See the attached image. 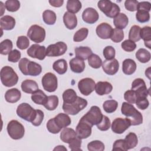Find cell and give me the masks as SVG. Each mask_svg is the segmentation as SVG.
Here are the masks:
<instances>
[{
	"label": "cell",
	"instance_id": "cell-3",
	"mask_svg": "<svg viewBox=\"0 0 151 151\" xmlns=\"http://www.w3.org/2000/svg\"><path fill=\"white\" fill-rule=\"evenodd\" d=\"M1 81L5 87H12L18 83V76L12 67L4 66L1 70Z\"/></svg>",
	"mask_w": 151,
	"mask_h": 151
},
{
	"label": "cell",
	"instance_id": "cell-18",
	"mask_svg": "<svg viewBox=\"0 0 151 151\" xmlns=\"http://www.w3.org/2000/svg\"><path fill=\"white\" fill-rule=\"evenodd\" d=\"M99 15L97 11L93 8H87L84 10L82 14L83 20L90 24H94L99 19Z\"/></svg>",
	"mask_w": 151,
	"mask_h": 151
},
{
	"label": "cell",
	"instance_id": "cell-41",
	"mask_svg": "<svg viewBox=\"0 0 151 151\" xmlns=\"http://www.w3.org/2000/svg\"><path fill=\"white\" fill-rule=\"evenodd\" d=\"M13 47L12 42L9 39L2 41L0 44V53L2 55H7L10 53Z\"/></svg>",
	"mask_w": 151,
	"mask_h": 151
},
{
	"label": "cell",
	"instance_id": "cell-45",
	"mask_svg": "<svg viewBox=\"0 0 151 151\" xmlns=\"http://www.w3.org/2000/svg\"><path fill=\"white\" fill-rule=\"evenodd\" d=\"M87 149L90 151H103L104 150V145L100 140H93L88 143Z\"/></svg>",
	"mask_w": 151,
	"mask_h": 151
},
{
	"label": "cell",
	"instance_id": "cell-2",
	"mask_svg": "<svg viewBox=\"0 0 151 151\" xmlns=\"http://www.w3.org/2000/svg\"><path fill=\"white\" fill-rule=\"evenodd\" d=\"M21 72L25 76H37L41 73L42 67L40 64L30 61L27 58L21 59L18 64Z\"/></svg>",
	"mask_w": 151,
	"mask_h": 151
},
{
	"label": "cell",
	"instance_id": "cell-61",
	"mask_svg": "<svg viewBox=\"0 0 151 151\" xmlns=\"http://www.w3.org/2000/svg\"><path fill=\"white\" fill-rule=\"evenodd\" d=\"M150 7H151V4L149 2H147V1L140 2L138 3L137 11L143 10L149 12V11H150Z\"/></svg>",
	"mask_w": 151,
	"mask_h": 151
},
{
	"label": "cell",
	"instance_id": "cell-44",
	"mask_svg": "<svg viewBox=\"0 0 151 151\" xmlns=\"http://www.w3.org/2000/svg\"><path fill=\"white\" fill-rule=\"evenodd\" d=\"M88 34V29L86 28H81L76 32L73 36L74 42H81L84 40Z\"/></svg>",
	"mask_w": 151,
	"mask_h": 151
},
{
	"label": "cell",
	"instance_id": "cell-50",
	"mask_svg": "<svg viewBox=\"0 0 151 151\" xmlns=\"http://www.w3.org/2000/svg\"><path fill=\"white\" fill-rule=\"evenodd\" d=\"M111 126V122L109 118L103 115L101 121L97 124V127L101 131H106L110 129Z\"/></svg>",
	"mask_w": 151,
	"mask_h": 151
},
{
	"label": "cell",
	"instance_id": "cell-39",
	"mask_svg": "<svg viewBox=\"0 0 151 151\" xmlns=\"http://www.w3.org/2000/svg\"><path fill=\"white\" fill-rule=\"evenodd\" d=\"M42 19L46 24L54 25L57 19L56 14L51 10H45L42 13Z\"/></svg>",
	"mask_w": 151,
	"mask_h": 151
},
{
	"label": "cell",
	"instance_id": "cell-14",
	"mask_svg": "<svg viewBox=\"0 0 151 151\" xmlns=\"http://www.w3.org/2000/svg\"><path fill=\"white\" fill-rule=\"evenodd\" d=\"M131 126L130 121L128 118L118 117L115 119L111 124V130L116 134L124 133Z\"/></svg>",
	"mask_w": 151,
	"mask_h": 151
},
{
	"label": "cell",
	"instance_id": "cell-40",
	"mask_svg": "<svg viewBox=\"0 0 151 151\" xmlns=\"http://www.w3.org/2000/svg\"><path fill=\"white\" fill-rule=\"evenodd\" d=\"M140 29L141 28L138 25H133L129 32V38L134 42H137L140 40Z\"/></svg>",
	"mask_w": 151,
	"mask_h": 151
},
{
	"label": "cell",
	"instance_id": "cell-51",
	"mask_svg": "<svg viewBox=\"0 0 151 151\" xmlns=\"http://www.w3.org/2000/svg\"><path fill=\"white\" fill-rule=\"evenodd\" d=\"M121 46L122 49L127 52L133 51L136 48V43L130 40H126L123 41L121 44Z\"/></svg>",
	"mask_w": 151,
	"mask_h": 151
},
{
	"label": "cell",
	"instance_id": "cell-43",
	"mask_svg": "<svg viewBox=\"0 0 151 151\" xmlns=\"http://www.w3.org/2000/svg\"><path fill=\"white\" fill-rule=\"evenodd\" d=\"M88 63L91 67L97 69L101 66L102 60L97 54H92L88 58Z\"/></svg>",
	"mask_w": 151,
	"mask_h": 151
},
{
	"label": "cell",
	"instance_id": "cell-9",
	"mask_svg": "<svg viewBox=\"0 0 151 151\" xmlns=\"http://www.w3.org/2000/svg\"><path fill=\"white\" fill-rule=\"evenodd\" d=\"M27 36L31 41L36 43H40L45 40V30L40 25H32L28 30Z\"/></svg>",
	"mask_w": 151,
	"mask_h": 151
},
{
	"label": "cell",
	"instance_id": "cell-63",
	"mask_svg": "<svg viewBox=\"0 0 151 151\" xmlns=\"http://www.w3.org/2000/svg\"><path fill=\"white\" fill-rule=\"evenodd\" d=\"M67 150V149L63 145H59V146H57V147H55L54 149V150Z\"/></svg>",
	"mask_w": 151,
	"mask_h": 151
},
{
	"label": "cell",
	"instance_id": "cell-6",
	"mask_svg": "<svg viewBox=\"0 0 151 151\" xmlns=\"http://www.w3.org/2000/svg\"><path fill=\"white\" fill-rule=\"evenodd\" d=\"M87 101L79 96H77L75 102L71 104H63V111L68 114L76 115L87 106Z\"/></svg>",
	"mask_w": 151,
	"mask_h": 151
},
{
	"label": "cell",
	"instance_id": "cell-30",
	"mask_svg": "<svg viewBox=\"0 0 151 151\" xmlns=\"http://www.w3.org/2000/svg\"><path fill=\"white\" fill-rule=\"evenodd\" d=\"M140 38L144 41L145 45L149 49L151 48V28L145 26L140 29Z\"/></svg>",
	"mask_w": 151,
	"mask_h": 151
},
{
	"label": "cell",
	"instance_id": "cell-48",
	"mask_svg": "<svg viewBox=\"0 0 151 151\" xmlns=\"http://www.w3.org/2000/svg\"><path fill=\"white\" fill-rule=\"evenodd\" d=\"M136 18L137 21L140 23L148 22L150 19L149 12L143 10H137L136 14Z\"/></svg>",
	"mask_w": 151,
	"mask_h": 151
},
{
	"label": "cell",
	"instance_id": "cell-15",
	"mask_svg": "<svg viewBox=\"0 0 151 151\" xmlns=\"http://www.w3.org/2000/svg\"><path fill=\"white\" fill-rule=\"evenodd\" d=\"M131 90H133L136 92L137 97H147L150 94L149 89L147 88L145 81L140 78H137L134 80L132 84Z\"/></svg>",
	"mask_w": 151,
	"mask_h": 151
},
{
	"label": "cell",
	"instance_id": "cell-12",
	"mask_svg": "<svg viewBox=\"0 0 151 151\" xmlns=\"http://www.w3.org/2000/svg\"><path fill=\"white\" fill-rule=\"evenodd\" d=\"M96 83L91 78H84L80 80L78 83V88L80 92L84 96L90 95L95 90Z\"/></svg>",
	"mask_w": 151,
	"mask_h": 151
},
{
	"label": "cell",
	"instance_id": "cell-21",
	"mask_svg": "<svg viewBox=\"0 0 151 151\" xmlns=\"http://www.w3.org/2000/svg\"><path fill=\"white\" fill-rule=\"evenodd\" d=\"M63 22L67 28L73 29L77 27V18L75 14L69 12H65L63 15Z\"/></svg>",
	"mask_w": 151,
	"mask_h": 151
},
{
	"label": "cell",
	"instance_id": "cell-36",
	"mask_svg": "<svg viewBox=\"0 0 151 151\" xmlns=\"http://www.w3.org/2000/svg\"><path fill=\"white\" fill-rule=\"evenodd\" d=\"M136 57L142 63H146L150 60V53L145 48H140L136 52Z\"/></svg>",
	"mask_w": 151,
	"mask_h": 151
},
{
	"label": "cell",
	"instance_id": "cell-56",
	"mask_svg": "<svg viewBox=\"0 0 151 151\" xmlns=\"http://www.w3.org/2000/svg\"><path fill=\"white\" fill-rule=\"evenodd\" d=\"M135 103H136L137 108L140 110L146 109L149 105V100L147 99V97H137Z\"/></svg>",
	"mask_w": 151,
	"mask_h": 151
},
{
	"label": "cell",
	"instance_id": "cell-26",
	"mask_svg": "<svg viewBox=\"0 0 151 151\" xmlns=\"http://www.w3.org/2000/svg\"><path fill=\"white\" fill-rule=\"evenodd\" d=\"M136 70V64L135 61L130 58L125 59L122 63V71L126 75L133 74Z\"/></svg>",
	"mask_w": 151,
	"mask_h": 151
},
{
	"label": "cell",
	"instance_id": "cell-28",
	"mask_svg": "<svg viewBox=\"0 0 151 151\" xmlns=\"http://www.w3.org/2000/svg\"><path fill=\"white\" fill-rule=\"evenodd\" d=\"M0 24L1 28L4 30H12L15 25V19L10 15H5L1 18Z\"/></svg>",
	"mask_w": 151,
	"mask_h": 151
},
{
	"label": "cell",
	"instance_id": "cell-4",
	"mask_svg": "<svg viewBox=\"0 0 151 151\" xmlns=\"http://www.w3.org/2000/svg\"><path fill=\"white\" fill-rule=\"evenodd\" d=\"M99 9L109 18L116 17L120 11L118 5L109 0H101L97 3Z\"/></svg>",
	"mask_w": 151,
	"mask_h": 151
},
{
	"label": "cell",
	"instance_id": "cell-34",
	"mask_svg": "<svg viewBox=\"0 0 151 151\" xmlns=\"http://www.w3.org/2000/svg\"><path fill=\"white\" fill-rule=\"evenodd\" d=\"M77 96L76 91L72 89L69 88L65 90L63 93V103L65 104H71L76 101L77 100Z\"/></svg>",
	"mask_w": 151,
	"mask_h": 151
},
{
	"label": "cell",
	"instance_id": "cell-29",
	"mask_svg": "<svg viewBox=\"0 0 151 151\" xmlns=\"http://www.w3.org/2000/svg\"><path fill=\"white\" fill-rule=\"evenodd\" d=\"M77 136L76 131L71 128L65 127L60 133V139L66 143H69L71 140Z\"/></svg>",
	"mask_w": 151,
	"mask_h": 151
},
{
	"label": "cell",
	"instance_id": "cell-23",
	"mask_svg": "<svg viewBox=\"0 0 151 151\" xmlns=\"http://www.w3.org/2000/svg\"><path fill=\"white\" fill-rule=\"evenodd\" d=\"M21 97V91L17 88L8 90L5 94V100L10 103H15L19 101Z\"/></svg>",
	"mask_w": 151,
	"mask_h": 151
},
{
	"label": "cell",
	"instance_id": "cell-35",
	"mask_svg": "<svg viewBox=\"0 0 151 151\" xmlns=\"http://www.w3.org/2000/svg\"><path fill=\"white\" fill-rule=\"evenodd\" d=\"M58 103V97L55 95H52L47 97V101L43 106L47 110L52 111L54 110L57 107Z\"/></svg>",
	"mask_w": 151,
	"mask_h": 151
},
{
	"label": "cell",
	"instance_id": "cell-16",
	"mask_svg": "<svg viewBox=\"0 0 151 151\" xmlns=\"http://www.w3.org/2000/svg\"><path fill=\"white\" fill-rule=\"evenodd\" d=\"M27 53L31 58L43 60L46 56V48L44 45L34 44L27 50Z\"/></svg>",
	"mask_w": 151,
	"mask_h": 151
},
{
	"label": "cell",
	"instance_id": "cell-32",
	"mask_svg": "<svg viewBox=\"0 0 151 151\" xmlns=\"http://www.w3.org/2000/svg\"><path fill=\"white\" fill-rule=\"evenodd\" d=\"M47 96L41 90L38 89L31 95L32 101L37 104L44 105L47 99Z\"/></svg>",
	"mask_w": 151,
	"mask_h": 151
},
{
	"label": "cell",
	"instance_id": "cell-25",
	"mask_svg": "<svg viewBox=\"0 0 151 151\" xmlns=\"http://www.w3.org/2000/svg\"><path fill=\"white\" fill-rule=\"evenodd\" d=\"M54 119L56 124L61 129L68 126L71 123V119L67 113H59L54 117Z\"/></svg>",
	"mask_w": 151,
	"mask_h": 151
},
{
	"label": "cell",
	"instance_id": "cell-57",
	"mask_svg": "<svg viewBox=\"0 0 151 151\" xmlns=\"http://www.w3.org/2000/svg\"><path fill=\"white\" fill-rule=\"evenodd\" d=\"M126 145L124 139L116 140L113 143L112 150H127Z\"/></svg>",
	"mask_w": 151,
	"mask_h": 151
},
{
	"label": "cell",
	"instance_id": "cell-60",
	"mask_svg": "<svg viewBox=\"0 0 151 151\" xmlns=\"http://www.w3.org/2000/svg\"><path fill=\"white\" fill-rule=\"evenodd\" d=\"M36 111H37V114H36L35 118L31 122V124L34 126H39L41 124V123L44 119V115L43 111L41 110L37 109V110H36Z\"/></svg>",
	"mask_w": 151,
	"mask_h": 151
},
{
	"label": "cell",
	"instance_id": "cell-8",
	"mask_svg": "<svg viewBox=\"0 0 151 151\" xmlns=\"http://www.w3.org/2000/svg\"><path fill=\"white\" fill-rule=\"evenodd\" d=\"M103 114L100 109L97 106H93L82 118L93 126L99 124L103 119Z\"/></svg>",
	"mask_w": 151,
	"mask_h": 151
},
{
	"label": "cell",
	"instance_id": "cell-54",
	"mask_svg": "<svg viewBox=\"0 0 151 151\" xmlns=\"http://www.w3.org/2000/svg\"><path fill=\"white\" fill-rule=\"evenodd\" d=\"M137 94L136 92L133 90H129L126 91L124 94V99L129 103L134 104L137 99Z\"/></svg>",
	"mask_w": 151,
	"mask_h": 151
},
{
	"label": "cell",
	"instance_id": "cell-19",
	"mask_svg": "<svg viewBox=\"0 0 151 151\" xmlns=\"http://www.w3.org/2000/svg\"><path fill=\"white\" fill-rule=\"evenodd\" d=\"M112 31L113 28L111 26L106 22H102L100 24L97 25L96 29V32L97 36L104 40L110 38Z\"/></svg>",
	"mask_w": 151,
	"mask_h": 151
},
{
	"label": "cell",
	"instance_id": "cell-5",
	"mask_svg": "<svg viewBox=\"0 0 151 151\" xmlns=\"http://www.w3.org/2000/svg\"><path fill=\"white\" fill-rule=\"evenodd\" d=\"M6 130L9 137L14 140L22 139L25 134L24 126L16 120H12L8 123Z\"/></svg>",
	"mask_w": 151,
	"mask_h": 151
},
{
	"label": "cell",
	"instance_id": "cell-31",
	"mask_svg": "<svg viewBox=\"0 0 151 151\" xmlns=\"http://www.w3.org/2000/svg\"><path fill=\"white\" fill-rule=\"evenodd\" d=\"M75 54L76 57L83 60L88 59L91 54H93L91 49L88 47H78L75 48Z\"/></svg>",
	"mask_w": 151,
	"mask_h": 151
},
{
	"label": "cell",
	"instance_id": "cell-47",
	"mask_svg": "<svg viewBox=\"0 0 151 151\" xmlns=\"http://www.w3.org/2000/svg\"><path fill=\"white\" fill-rule=\"evenodd\" d=\"M5 4L6 9L9 12H16L20 8V2L17 0H8Z\"/></svg>",
	"mask_w": 151,
	"mask_h": 151
},
{
	"label": "cell",
	"instance_id": "cell-11",
	"mask_svg": "<svg viewBox=\"0 0 151 151\" xmlns=\"http://www.w3.org/2000/svg\"><path fill=\"white\" fill-rule=\"evenodd\" d=\"M67 50V44L59 41L54 44L49 45L46 49V55L48 57H58L65 54Z\"/></svg>",
	"mask_w": 151,
	"mask_h": 151
},
{
	"label": "cell",
	"instance_id": "cell-1",
	"mask_svg": "<svg viewBox=\"0 0 151 151\" xmlns=\"http://www.w3.org/2000/svg\"><path fill=\"white\" fill-rule=\"evenodd\" d=\"M121 112L130 120L131 126H137L143 123V116L142 113L132 104L127 102H123Z\"/></svg>",
	"mask_w": 151,
	"mask_h": 151
},
{
	"label": "cell",
	"instance_id": "cell-62",
	"mask_svg": "<svg viewBox=\"0 0 151 151\" xmlns=\"http://www.w3.org/2000/svg\"><path fill=\"white\" fill-rule=\"evenodd\" d=\"M48 2L50 4L54 7H60L64 3L63 0H50Z\"/></svg>",
	"mask_w": 151,
	"mask_h": 151
},
{
	"label": "cell",
	"instance_id": "cell-53",
	"mask_svg": "<svg viewBox=\"0 0 151 151\" xmlns=\"http://www.w3.org/2000/svg\"><path fill=\"white\" fill-rule=\"evenodd\" d=\"M82 141L81 139H80L78 136L74 138L73 140H71V142L68 143L69 145V148L72 151H79L82 150L81 149Z\"/></svg>",
	"mask_w": 151,
	"mask_h": 151
},
{
	"label": "cell",
	"instance_id": "cell-13",
	"mask_svg": "<svg viewBox=\"0 0 151 151\" xmlns=\"http://www.w3.org/2000/svg\"><path fill=\"white\" fill-rule=\"evenodd\" d=\"M92 126L82 117L76 126V132L77 136L81 139H87L91 134Z\"/></svg>",
	"mask_w": 151,
	"mask_h": 151
},
{
	"label": "cell",
	"instance_id": "cell-33",
	"mask_svg": "<svg viewBox=\"0 0 151 151\" xmlns=\"http://www.w3.org/2000/svg\"><path fill=\"white\" fill-rule=\"evenodd\" d=\"M67 63L64 59H59L52 64L53 70L59 74H64L67 71Z\"/></svg>",
	"mask_w": 151,
	"mask_h": 151
},
{
	"label": "cell",
	"instance_id": "cell-42",
	"mask_svg": "<svg viewBox=\"0 0 151 151\" xmlns=\"http://www.w3.org/2000/svg\"><path fill=\"white\" fill-rule=\"evenodd\" d=\"M118 107V103L114 100H108L105 101L103 104L104 110L107 113L114 112Z\"/></svg>",
	"mask_w": 151,
	"mask_h": 151
},
{
	"label": "cell",
	"instance_id": "cell-24",
	"mask_svg": "<svg viewBox=\"0 0 151 151\" xmlns=\"http://www.w3.org/2000/svg\"><path fill=\"white\" fill-rule=\"evenodd\" d=\"M22 90L28 94H32L38 90V85L37 82L32 80H25L21 83Z\"/></svg>",
	"mask_w": 151,
	"mask_h": 151
},
{
	"label": "cell",
	"instance_id": "cell-58",
	"mask_svg": "<svg viewBox=\"0 0 151 151\" xmlns=\"http://www.w3.org/2000/svg\"><path fill=\"white\" fill-rule=\"evenodd\" d=\"M21 57V54L18 50L14 49L12 50L8 54V60L11 63H17L19 61Z\"/></svg>",
	"mask_w": 151,
	"mask_h": 151
},
{
	"label": "cell",
	"instance_id": "cell-10",
	"mask_svg": "<svg viewBox=\"0 0 151 151\" xmlns=\"http://www.w3.org/2000/svg\"><path fill=\"white\" fill-rule=\"evenodd\" d=\"M41 83L44 89L50 93L55 91L58 87V80L56 76L52 73H47L42 78Z\"/></svg>",
	"mask_w": 151,
	"mask_h": 151
},
{
	"label": "cell",
	"instance_id": "cell-7",
	"mask_svg": "<svg viewBox=\"0 0 151 151\" xmlns=\"http://www.w3.org/2000/svg\"><path fill=\"white\" fill-rule=\"evenodd\" d=\"M16 112L18 116L20 118L31 123L35 119L37 114L36 110L27 103L20 104L17 107Z\"/></svg>",
	"mask_w": 151,
	"mask_h": 151
},
{
	"label": "cell",
	"instance_id": "cell-20",
	"mask_svg": "<svg viewBox=\"0 0 151 151\" xmlns=\"http://www.w3.org/2000/svg\"><path fill=\"white\" fill-rule=\"evenodd\" d=\"M112 90L111 84L107 81H99L95 86L96 93L99 96L108 94L111 92Z\"/></svg>",
	"mask_w": 151,
	"mask_h": 151
},
{
	"label": "cell",
	"instance_id": "cell-49",
	"mask_svg": "<svg viewBox=\"0 0 151 151\" xmlns=\"http://www.w3.org/2000/svg\"><path fill=\"white\" fill-rule=\"evenodd\" d=\"M16 44L17 47L20 50H25L29 45V41L27 37L21 35L18 37Z\"/></svg>",
	"mask_w": 151,
	"mask_h": 151
},
{
	"label": "cell",
	"instance_id": "cell-38",
	"mask_svg": "<svg viewBox=\"0 0 151 151\" xmlns=\"http://www.w3.org/2000/svg\"><path fill=\"white\" fill-rule=\"evenodd\" d=\"M66 8L68 12L75 14L77 13L81 9L82 5L78 0H68Z\"/></svg>",
	"mask_w": 151,
	"mask_h": 151
},
{
	"label": "cell",
	"instance_id": "cell-52",
	"mask_svg": "<svg viewBox=\"0 0 151 151\" xmlns=\"http://www.w3.org/2000/svg\"><path fill=\"white\" fill-rule=\"evenodd\" d=\"M46 126H47V129L48 130V132H50L51 133H53V134L58 133L60 132V130H61L56 124L54 118L50 119L47 122Z\"/></svg>",
	"mask_w": 151,
	"mask_h": 151
},
{
	"label": "cell",
	"instance_id": "cell-17",
	"mask_svg": "<svg viewBox=\"0 0 151 151\" xmlns=\"http://www.w3.org/2000/svg\"><path fill=\"white\" fill-rule=\"evenodd\" d=\"M102 68L104 72L109 75L113 76L117 73L119 69V63L115 59L111 60H105L102 63Z\"/></svg>",
	"mask_w": 151,
	"mask_h": 151
},
{
	"label": "cell",
	"instance_id": "cell-27",
	"mask_svg": "<svg viewBox=\"0 0 151 151\" xmlns=\"http://www.w3.org/2000/svg\"><path fill=\"white\" fill-rule=\"evenodd\" d=\"M129 23L128 17L124 13H119L113 19V24L116 28L123 29L126 27Z\"/></svg>",
	"mask_w": 151,
	"mask_h": 151
},
{
	"label": "cell",
	"instance_id": "cell-37",
	"mask_svg": "<svg viewBox=\"0 0 151 151\" xmlns=\"http://www.w3.org/2000/svg\"><path fill=\"white\" fill-rule=\"evenodd\" d=\"M126 145V147L128 150L133 149L135 147L138 143V139L137 135L133 132H130L129 134H127L125 139H124Z\"/></svg>",
	"mask_w": 151,
	"mask_h": 151
},
{
	"label": "cell",
	"instance_id": "cell-46",
	"mask_svg": "<svg viewBox=\"0 0 151 151\" xmlns=\"http://www.w3.org/2000/svg\"><path fill=\"white\" fill-rule=\"evenodd\" d=\"M110 38L114 42L118 43L121 42L124 38V32L123 30L116 28L113 29Z\"/></svg>",
	"mask_w": 151,
	"mask_h": 151
},
{
	"label": "cell",
	"instance_id": "cell-22",
	"mask_svg": "<svg viewBox=\"0 0 151 151\" xmlns=\"http://www.w3.org/2000/svg\"><path fill=\"white\" fill-rule=\"evenodd\" d=\"M70 67L71 70L75 73H82L86 67L84 60L78 58L74 57L70 61Z\"/></svg>",
	"mask_w": 151,
	"mask_h": 151
},
{
	"label": "cell",
	"instance_id": "cell-55",
	"mask_svg": "<svg viewBox=\"0 0 151 151\" xmlns=\"http://www.w3.org/2000/svg\"><path fill=\"white\" fill-rule=\"evenodd\" d=\"M103 54L106 60H111L114 58L116 55V51L114 47L110 45H108L104 48Z\"/></svg>",
	"mask_w": 151,
	"mask_h": 151
},
{
	"label": "cell",
	"instance_id": "cell-59",
	"mask_svg": "<svg viewBox=\"0 0 151 151\" xmlns=\"http://www.w3.org/2000/svg\"><path fill=\"white\" fill-rule=\"evenodd\" d=\"M138 3L139 2L136 0H126L124 2V6L127 10L134 12L137 11Z\"/></svg>",
	"mask_w": 151,
	"mask_h": 151
}]
</instances>
